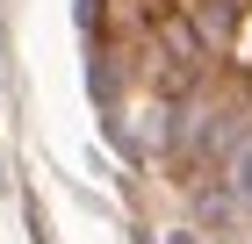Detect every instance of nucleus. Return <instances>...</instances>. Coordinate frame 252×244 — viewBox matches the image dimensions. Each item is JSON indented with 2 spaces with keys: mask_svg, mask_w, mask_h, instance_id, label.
Here are the masks:
<instances>
[{
  "mask_svg": "<svg viewBox=\"0 0 252 244\" xmlns=\"http://www.w3.org/2000/svg\"><path fill=\"white\" fill-rule=\"evenodd\" d=\"M238 187H252V151H245V165H238Z\"/></svg>",
  "mask_w": 252,
  "mask_h": 244,
  "instance_id": "1",
  "label": "nucleus"
}]
</instances>
